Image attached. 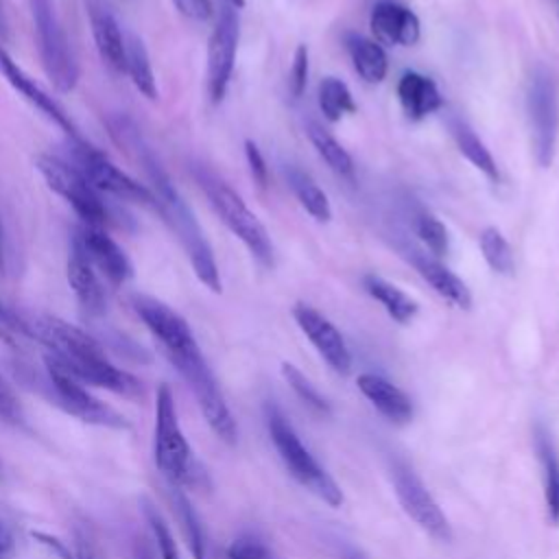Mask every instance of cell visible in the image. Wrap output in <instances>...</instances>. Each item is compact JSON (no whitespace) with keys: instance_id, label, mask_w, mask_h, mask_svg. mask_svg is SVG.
<instances>
[{"instance_id":"8d00e7d4","label":"cell","mask_w":559,"mask_h":559,"mask_svg":"<svg viewBox=\"0 0 559 559\" xmlns=\"http://www.w3.org/2000/svg\"><path fill=\"white\" fill-rule=\"evenodd\" d=\"M0 419L13 426H22L24 424V411L22 404L17 400V395L13 393V389L7 384V380L0 376Z\"/></svg>"},{"instance_id":"b9f144b4","label":"cell","mask_w":559,"mask_h":559,"mask_svg":"<svg viewBox=\"0 0 559 559\" xmlns=\"http://www.w3.org/2000/svg\"><path fill=\"white\" fill-rule=\"evenodd\" d=\"M33 537L35 539H39V544H44V546H48L50 550H55L61 559H72V555H70V550L66 548V544L63 542H59L57 537H52V535H46V533H33Z\"/></svg>"},{"instance_id":"4dcf8cb0","label":"cell","mask_w":559,"mask_h":559,"mask_svg":"<svg viewBox=\"0 0 559 559\" xmlns=\"http://www.w3.org/2000/svg\"><path fill=\"white\" fill-rule=\"evenodd\" d=\"M319 107L330 122L341 120L343 114L356 111V103L349 87L336 76H325L319 83Z\"/></svg>"},{"instance_id":"7c38bea8","label":"cell","mask_w":559,"mask_h":559,"mask_svg":"<svg viewBox=\"0 0 559 559\" xmlns=\"http://www.w3.org/2000/svg\"><path fill=\"white\" fill-rule=\"evenodd\" d=\"M391 480L404 513L432 539L452 542V526L445 513L441 511L439 502L432 498L424 480L415 474V469L397 459L391 465Z\"/></svg>"},{"instance_id":"4316f807","label":"cell","mask_w":559,"mask_h":559,"mask_svg":"<svg viewBox=\"0 0 559 559\" xmlns=\"http://www.w3.org/2000/svg\"><path fill=\"white\" fill-rule=\"evenodd\" d=\"M365 290L386 310V314L397 323H408L415 319L419 306L415 299H411L404 290L393 286L391 282L378 277V275H365L362 280Z\"/></svg>"},{"instance_id":"e0dca14e","label":"cell","mask_w":559,"mask_h":559,"mask_svg":"<svg viewBox=\"0 0 559 559\" xmlns=\"http://www.w3.org/2000/svg\"><path fill=\"white\" fill-rule=\"evenodd\" d=\"M66 277H68V284H70L79 306L87 314L98 317L105 312V308H107L105 284L74 238H72V249H70V258H68V266H66Z\"/></svg>"},{"instance_id":"f35d334b","label":"cell","mask_w":559,"mask_h":559,"mask_svg":"<svg viewBox=\"0 0 559 559\" xmlns=\"http://www.w3.org/2000/svg\"><path fill=\"white\" fill-rule=\"evenodd\" d=\"M179 15L192 22H207L214 15V7L210 0H170Z\"/></svg>"},{"instance_id":"f907efd6","label":"cell","mask_w":559,"mask_h":559,"mask_svg":"<svg viewBox=\"0 0 559 559\" xmlns=\"http://www.w3.org/2000/svg\"><path fill=\"white\" fill-rule=\"evenodd\" d=\"M0 476H2V463H0Z\"/></svg>"},{"instance_id":"52a82bcc","label":"cell","mask_w":559,"mask_h":559,"mask_svg":"<svg viewBox=\"0 0 559 559\" xmlns=\"http://www.w3.org/2000/svg\"><path fill=\"white\" fill-rule=\"evenodd\" d=\"M33 24L46 76L57 92H72L79 81V66L66 28L57 15L55 0H33Z\"/></svg>"},{"instance_id":"7bdbcfd3","label":"cell","mask_w":559,"mask_h":559,"mask_svg":"<svg viewBox=\"0 0 559 559\" xmlns=\"http://www.w3.org/2000/svg\"><path fill=\"white\" fill-rule=\"evenodd\" d=\"M11 548V535L4 528V524H0V557H4V552Z\"/></svg>"},{"instance_id":"d6986e66","label":"cell","mask_w":559,"mask_h":559,"mask_svg":"<svg viewBox=\"0 0 559 559\" xmlns=\"http://www.w3.org/2000/svg\"><path fill=\"white\" fill-rule=\"evenodd\" d=\"M408 260L413 262V266L417 269V273L435 288L437 295H441L443 299H448L450 304H454L461 310H469L472 308V293L465 286V282L454 275L445 264L439 262V258L430 255L428 251H419L415 247H408Z\"/></svg>"},{"instance_id":"816d5d0a","label":"cell","mask_w":559,"mask_h":559,"mask_svg":"<svg viewBox=\"0 0 559 559\" xmlns=\"http://www.w3.org/2000/svg\"><path fill=\"white\" fill-rule=\"evenodd\" d=\"M0 317H2V306H0Z\"/></svg>"},{"instance_id":"9a60e30c","label":"cell","mask_w":559,"mask_h":559,"mask_svg":"<svg viewBox=\"0 0 559 559\" xmlns=\"http://www.w3.org/2000/svg\"><path fill=\"white\" fill-rule=\"evenodd\" d=\"M74 240L81 245L94 269L111 286H122L133 275V266L124 249L103 229L94 225H81L74 234Z\"/></svg>"},{"instance_id":"d6a6232c","label":"cell","mask_w":559,"mask_h":559,"mask_svg":"<svg viewBox=\"0 0 559 559\" xmlns=\"http://www.w3.org/2000/svg\"><path fill=\"white\" fill-rule=\"evenodd\" d=\"M140 504H142L144 520H146V524H148V528L153 533V542L157 546L159 559H179V550H177L175 537H173L164 515L157 511V507L148 498H142Z\"/></svg>"},{"instance_id":"5bb4252c","label":"cell","mask_w":559,"mask_h":559,"mask_svg":"<svg viewBox=\"0 0 559 559\" xmlns=\"http://www.w3.org/2000/svg\"><path fill=\"white\" fill-rule=\"evenodd\" d=\"M293 319L332 371H336L338 376H347L352 371L349 347L328 317H323L317 308L299 301L293 306Z\"/></svg>"},{"instance_id":"60d3db41","label":"cell","mask_w":559,"mask_h":559,"mask_svg":"<svg viewBox=\"0 0 559 559\" xmlns=\"http://www.w3.org/2000/svg\"><path fill=\"white\" fill-rule=\"evenodd\" d=\"M74 559H105L100 546L87 531H76L74 535Z\"/></svg>"},{"instance_id":"4fadbf2b","label":"cell","mask_w":559,"mask_h":559,"mask_svg":"<svg viewBox=\"0 0 559 559\" xmlns=\"http://www.w3.org/2000/svg\"><path fill=\"white\" fill-rule=\"evenodd\" d=\"M238 24V9L223 2L207 41V94L212 103H221L227 92L240 35Z\"/></svg>"},{"instance_id":"2e32d148","label":"cell","mask_w":559,"mask_h":559,"mask_svg":"<svg viewBox=\"0 0 559 559\" xmlns=\"http://www.w3.org/2000/svg\"><path fill=\"white\" fill-rule=\"evenodd\" d=\"M0 72L15 92H20L35 109H39L50 122H55L70 140H81V133H79L76 124L72 122L70 114L33 76H28L17 66V61H13V57L7 52V48L2 44H0Z\"/></svg>"},{"instance_id":"30bf717a","label":"cell","mask_w":559,"mask_h":559,"mask_svg":"<svg viewBox=\"0 0 559 559\" xmlns=\"http://www.w3.org/2000/svg\"><path fill=\"white\" fill-rule=\"evenodd\" d=\"M46 367V382L52 391L55 404L61 406L68 415L81 419L83 424L103 426L111 430H129L131 424L124 415H120L116 408L92 395L81 380H76L72 373L61 369L55 360L44 356Z\"/></svg>"},{"instance_id":"f5cc1de1","label":"cell","mask_w":559,"mask_h":559,"mask_svg":"<svg viewBox=\"0 0 559 559\" xmlns=\"http://www.w3.org/2000/svg\"><path fill=\"white\" fill-rule=\"evenodd\" d=\"M0 559H2V557H0Z\"/></svg>"},{"instance_id":"681fc988","label":"cell","mask_w":559,"mask_h":559,"mask_svg":"<svg viewBox=\"0 0 559 559\" xmlns=\"http://www.w3.org/2000/svg\"><path fill=\"white\" fill-rule=\"evenodd\" d=\"M555 2V7H557V15H559V0H552Z\"/></svg>"},{"instance_id":"ee69618b","label":"cell","mask_w":559,"mask_h":559,"mask_svg":"<svg viewBox=\"0 0 559 559\" xmlns=\"http://www.w3.org/2000/svg\"><path fill=\"white\" fill-rule=\"evenodd\" d=\"M7 271V247H4V229L0 221V273Z\"/></svg>"},{"instance_id":"484cf974","label":"cell","mask_w":559,"mask_h":559,"mask_svg":"<svg viewBox=\"0 0 559 559\" xmlns=\"http://www.w3.org/2000/svg\"><path fill=\"white\" fill-rule=\"evenodd\" d=\"M450 133L459 146V151L489 179V181H498L500 173H498V164L493 159V155L489 153V148L483 144V140L476 135V131L463 120L452 116L448 120Z\"/></svg>"},{"instance_id":"d590c367","label":"cell","mask_w":559,"mask_h":559,"mask_svg":"<svg viewBox=\"0 0 559 559\" xmlns=\"http://www.w3.org/2000/svg\"><path fill=\"white\" fill-rule=\"evenodd\" d=\"M227 559H280V557L258 537L242 535L229 544Z\"/></svg>"},{"instance_id":"83f0119b","label":"cell","mask_w":559,"mask_h":559,"mask_svg":"<svg viewBox=\"0 0 559 559\" xmlns=\"http://www.w3.org/2000/svg\"><path fill=\"white\" fill-rule=\"evenodd\" d=\"M284 175H286V181H288L293 194L301 203V207L319 223H328L332 218V207H330L325 192L319 188V183L308 173L299 170L297 166H286Z\"/></svg>"},{"instance_id":"f6af8a7d","label":"cell","mask_w":559,"mask_h":559,"mask_svg":"<svg viewBox=\"0 0 559 559\" xmlns=\"http://www.w3.org/2000/svg\"><path fill=\"white\" fill-rule=\"evenodd\" d=\"M135 559H157L155 557V552L148 548V546H138V550H135Z\"/></svg>"},{"instance_id":"7a4b0ae2","label":"cell","mask_w":559,"mask_h":559,"mask_svg":"<svg viewBox=\"0 0 559 559\" xmlns=\"http://www.w3.org/2000/svg\"><path fill=\"white\" fill-rule=\"evenodd\" d=\"M111 133L120 140V144H124L131 153H135L138 162L146 170L148 183H151L148 188L155 199V210L162 214L164 223L173 229V234L181 242L199 282L205 284L210 290L221 293V275H218V266H216L212 247H210L201 225L197 223L192 210L188 207V203L183 201L179 190L170 183V177L164 173V168L157 162V157L153 155V151L144 144L138 129L124 120H120Z\"/></svg>"},{"instance_id":"bcb514c9","label":"cell","mask_w":559,"mask_h":559,"mask_svg":"<svg viewBox=\"0 0 559 559\" xmlns=\"http://www.w3.org/2000/svg\"><path fill=\"white\" fill-rule=\"evenodd\" d=\"M223 2H227V4H231V7H236V9H240V7L245 4V0H223Z\"/></svg>"},{"instance_id":"ab89813d","label":"cell","mask_w":559,"mask_h":559,"mask_svg":"<svg viewBox=\"0 0 559 559\" xmlns=\"http://www.w3.org/2000/svg\"><path fill=\"white\" fill-rule=\"evenodd\" d=\"M245 153H247L249 170H251V175H253L255 183H258L260 188H266L269 170H266V162H264V157H262V153H260L258 144H255V142H251V140H247V142H245Z\"/></svg>"},{"instance_id":"f1b7e54d","label":"cell","mask_w":559,"mask_h":559,"mask_svg":"<svg viewBox=\"0 0 559 559\" xmlns=\"http://www.w3.org/2000/svg\"><path fill=\"white\" fill-rule=\"evenodd\" d=\"M308 138L312 142V146L317 148V153L321 155V159L341 177L352 179L354 177V162L352 155L334 140V135H330L321 124L317 122H308L306 124Z\"/></svg>"},{"instance_id":"603a6c76","label":"cell","mask_w":559,"mask_h":559,"mask_svg":"<svg viewBox=\"0 0 559 559\" xmlns=\"http://www.w3.org/2000/svg\"><path fill=\"white\" fill-rule=\"evenodd\" d=\"M535 452L542 467L548 520L552 526H559V452L550 432L544 426H535Z\"/></svg>"},{"instance_id":"cb8c5ba5","label":"cell","mask_w":559,"mask_h":559,"mask_svg":"<svg viewBox=\"0 0 559 559\" xmlns=\"http://www.w3.org/2000/svg\"><path fill=\"white\" fill-rule=\"evenodd\" d=\"M345 48L349 52V59L354 63V70L358 76L367 83H380L386 76L389 59L382 46L376 39H369L358 33L345 35Z\"/></svg>"},{"instance_id":"8992f818","label":"cell","mask_w":559,"mask_h":559,"mask_svg":"<svg viewBox=\"0 0 559 559\" xmlns=\"http://www.w3.org/2000/svg\"><path fill=\"white\" fill-rule=\"evenodd\" d=\"M194 179L205 192L210 205L221 216V221L245 242V247L253 253V258L264 264L273 266V242L266 227L260 218L245 205V201L210 168L194 166Z\"/></svg>"},{"instance_id":"c3c4849f","label":"cell","mask_w":559,"mask_h":559,"mask_svg":"<svg viewBox=\"0 0 559 559\" xmlns=\"http://www.w3.org/2000/svg\"><path fill=\"white\" fill-rule=\"evenodd\" d=\"M347 559H362V557L356 555V552H352V555H347Z\"/></svg>"},{"instance_id":"6da1fadb","label":"cell","mask_w":559,"mask_h":559,"mask_svg":"<svg viewBox=\"0 0 559 559\" xmlns=\"http://www.w3.org/2000/svg\"><path fill=\"white\" fill-rule=\"evenodd\" d=\"M17 325L24 334L33 336L48 349L46 356L50 360L83 384L107 389L131 400L144 397L142 382L133 373L116 367L107 358L103 345L85 330L52 314L26 317L20 319Z\"/></svg>"},{"instance_id":"836d02e7","label":"cell","mask_w":559,"mask_h":559,"mask_svg":"<svg viewBox=\"0 0 559 559\" xmlns=\"http://www.w3.org/2000/svg\"><path fill=\"white\" fill-rule=\"evenodd\" d=\"M282 376L288 382V386L295 391V395L317 415H328L330 413V404L325 402V397L312 386V382L290 362H282Z\"/></svg>"},{"instance_id":"3957f363","label":"cell","mask_w":559,"mask_h":559,"mask_svg":"<svg viewBox=\"0 0 559 559\" xmlns=\"http://www.w3.org/2000/svg\"><path fill=\"white\" fill-rule=\"evenodd\" d=\"M153 459L162 476L173 485H199L205 474L194 461V452L181 430L175 395L166 382L157 386L155 395V426H153Z\"/></svg>"},{"instance_id":"7dc6e473","label":"cell","mask_w":559,"mask_h":559,"mask_svg":"<svg viewBox=\"0 0 559 559\" xmlns=\"http://www.w3.org/2000/svg\"><path fill=\"white\" fill-rule=\"evenodd\" d=\"M0 33H4V17H2V7H0Z\"/></svg>"},{"instance_id":"f546056e","label":"cell","mask_w":559,"mask_h":559,"mask_svg":"<svg viewBox=\"0 0 559 559\" xmlns=\"http://www.w3.org/2000/svg\"><path fill=\"white\" fill-rule=\"evenodd\" d=\"M173 489H175L173 502H175V509H177V515H179V522H181V528H183L188 548H190V552H192V559H210V557H207L205 531H203V524H201V520H199L194 507H192L190 500L179 491V487H173Z\"/></svg>"},{"instance_id":"d4e9b609","label":"cell","mask_w":559,"mask_h":559,"mask_svg":"<svg viewBox=\"0 0 559 559\" xmlns=\"http://www.w3.org/2000/svg\"><path fill=\"white\" fill-rule=\"evenodd\" d=\"M124 74L131 79V83L142 96H146L148 100H157L159 92L151 57L144 41L135 33L124 35Z\"/></svg>"},{"instance_id":"5b68a950","label":"cell","mask_w":559,"mask_h":559,"mask_svg":"<svg viewBox=\"0 0 559 559\" xmlns=\"http://www.w3.org/2000/svg\"><path fill=\"white\" fill-rule=\"evenodd\" d=\"M173 367L179 371V376L190 386L207 426L214 430V435L225 441L227 445H234L238 439V426L236 419L223 397V391L199 347V343L188 345L183 349H177L173 354H166Z\"/></svg>"},{"instance_id":"8fae6325","label":"cell","mask_w":559,"mask_h":559,"mask_svg":"<svg viewBox=\"0 0 559 559\" xmlns=\"http://www.w3.org/2000/svg\"><path fill=\"white\" fill-rule=\"evenodd\" d=\"M526 109L533 135V151L539 166H550L559 135V90L550 70L535 68L528 81Z\"/></svg>"},{"instance_id":"ffe728a7","label":"cell","mask_w":559,"mask_h":559,"mask_svg":"<svg viewBox=\"0 0 559 559\" xmlns=\"http://www.w3.org/2000/svg\"><path fill=\"white\" fill-rule=\"evenodd\" d=\"M356 384L360 393L371 402V406L391 424L402 426L413 419V402L397 384L376 373H360Z\"/></svg>"},{"instance_id":"74e56055","label":"cell","mask_w":559,"mask_h":559,"mask_svg":"<svg viewBox=\"0 0 559 559\" xmlns=\"http://www.w3.org/2000/svg\"><path fill=\"white\" fill-rule=\"evenodd\" d=\"M290 92L293 96H301L308 83V48L304 44L297 46L295 57H293V66H290Z\"/></svg>"},{"instance_id":"7402d4cb","label":"cell","mask_w":559,"mask_h":559,"mask_svg":"<svg viewBox=\"0 0 559 559\" xmlns=\"http://www.w3.org/2000/svg\"><path fill=\"white\" fill-rule=\"evenodd\" d=\"M397 98L411 120H421L443 107V98L432 79L419 72H404L397 83Z\"/></svg>"},{"instance_id":"277c9868","label":"cell","mask_w":559,"mask_h":559,"mask_svg":"<svg viewBox=\"0 0 559 559\" xmlns=\"http://www.w3.org/2000/svg\"><path fill=\"white\" fill-rule=\"evenodd\" d=\"M264 417H266V428L269 437L288 469V474L306 487L310 493H314L319 500H323L330 507H341L343 504V491L336 485V480L319 465V461L310 454V450L301 443L297 437L295 428L286 419V415L280 411L275 404L264 406Z\"/></svg>"},{"instance_id":"44dd1931","label":"cell","mask_w":559,"mask_h":559,"mask_svg":"<svg viewBox=\"0 0 559 559\" xmlns=\"http://www.w3.org/2000/svg\"><path fill=\"white\" fill-rule=\"evenodd\" d=\"M90 26L100 59L114 72L124 74V33L114 13L103 2H90Z\"/></svg>"},{"instance_id":"ac0fdd59","label":"cell","mask_w":559,"mask_h":559,"mask_svg":"<svg viewBox=\"0 0 559 559\" xmlns=\"http://www.w3.org/2000/svg\"><path fill=\"white\" fill-rule=\"evenodd\" d=\"M376 37L391 46H411L419 39V17L395 0H380L369 15Z\"/></svg>"},{"instance_id":"9c48e42d","label":"cell","mask_w":559,"mask_h":559,"mask_svg":"<svg viewBox=\"0 0 559 559\" xmlns=\"http://www.w3.org/2000/svg\"><path fill=\"white\" fill-rule=\"evenodd\" d=\"M35 168L44 177L46 186L76 212L83 225L103 227L109 221V210L103 194L94 190L92 183L66 157L48 153L37 155Z\"/></svg>"},{"instance_id":"1f68e13d","label":"cell","mask_w":559,"mask_h":559,"mask_svg":"<svg viewBox=\"0 0 559 559\" xmlns=\"http://www.w3.org/2000/svg\"><path fill=\"white\" fill-rule=\"evenodd\" d=\"M478 245H480L485 262L489 264V269L493 273H498V275H511L513 273L515 258H513V251H511L507 238L500 234V229L485 227L480 231Z\"/></svg>"},{"instance_id":"e575fe53","label":"cell","mask_w":559,"mask_h":559,"mask_svg":"<svg viewBox=\"0 0 559 559\" xmlns=\"http://www.w3.org/2000/svg\"><path fill=\"white\" fill-rule=\"evenodd\" d=\"M415 231H417L419 240L424 242V247L430 251V255L441 258L448 253V247H450L448 231H445V225L437 216L421 212L415 218Z\"/></svg>"},{"instance_id":"ba28073f","label":"cell","mask_w":559,"mask_h":559,"mask_svg":"<svg viewBox=\"0 0 559 559\" xmlns=\"http://www.w3.org/2000/svg\"><path fill=\"white\" fill-rule=\"evenodd\" d=\"M68 155H70L68 162L100 194H109V197H116V199L127 201V203L155 207V199H153V192H151L148 186H144L138 179H133L131 175H127L103 151H98L96 146H92L83 138L81 140H70Z\"/></svg>"}]
</instances>
